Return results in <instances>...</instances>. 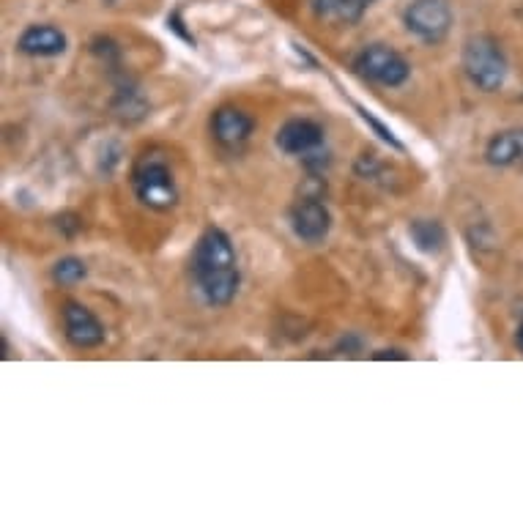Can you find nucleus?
<instances>
[{"label": "nucleus", "mask_w": 523, "mask_h": 523, "mask_svg": "<svg viewBox=\"0 0 523 523\" xmlns=\"http://www.w3.org/2000/svg\"><path fill=\"white\" fill-rule=\"evenodd\" d=\"M518 346H521L523 351V321H521V329H518Z\"/></svg>", "instance_id": "obj_17"}, {"label": "nucleus", "mask_w": 523, "mask_h": 523, "mask_svg": "<svg viewBox=\"0 0 523 523\" xmlns=\"http://www.w3.org/2000/svg\"><path fill=\"white\" fill-rule=\"evenodd\" d=\"M63 329H66V340L74 348H96L105 343L102 321L80 302L63 304Z\"/></svg>", "instance_id": "obj_7"}, {"label": "nucleus", "mask_w": 523, "mask_h": 523, "mask_svg": "<svg viewBox=\"0 0 523 523\" xmlns=\"http://www.w3.org/2000/svg\"><path fill=\"white\" fill-rule=\"evenodd\" d=\"M408 236L417 244V250L425 252V255H436V252H441V247L447 244V233L441 228V222L436 220L411 222Z\"/></svg>", "instance_id": "obj_13"}, {"label": "nucleus", "mask_w": 523, "mask_h": 523, "mask_svg": "<svg viewBox=\"0 0 523 523\" xmlns=\"http://www.w3.org/2000/svg\"><path fill=\"white\" fill-rule=\"evenodd\" d=\"M354 72L381 88H400L411 77V66L398 50L387 44H367L354 58Z\"/></svg>", "instance_id": "obj_3"}, {"label": "nucleus", "mask_w": 523, "mask_h": 523, "mask_svg": "<svg viewBox=\"0 0 523 523\" xmlns=\"http://www.w3.org/2000/svg\"><path fill=\"white\" fill-rule=\"evenodd\" d=\"M310 3H313L315 17L337 22V25H354L373 6V0H310Z\"/></svg>", "instance_id": "obj_11"}, {"label": "nucleus", "mask_w": 523, "mask_h": 523, "mask_svg": "<svg viewBox=\"0 0 523 523\" xmlns=\"http://www.w3.org/2000/svg\"><path fill=\"white\" fill-rule=\"evenodd\" d=\"M274 143L288 157H307L324 146V129L310 118H291L277 129Z\"/></svg>", "instance_id": "obj_8"}, {"label": "nucleus", "mask_w": 523, "mask_h": 523, "mask_svg": "<svg viewBox=\"0 0 523 523\" xmlns=\"http://www.w3.org/2000/svg\"><path fill=\"white\" fill-rule=\"evenodd\" d=\"M373 359H408L406 351H398V348H389V351H378V354H373Z\"/></svg>", "instance_id": "obj_16"}, {"label": "nucleus", "mask_w": 523, "mask_h": 523, "mask_svg": "<svg viewBox=\"0 0 523 523\" xmlns=\"http://www.w3.org/2000/svg\"><path fill=\"white\" fill-rule=\"evenodd\" d=\"M85 277H88V269H85V263L80 261V258H74V255L61 258V261L53 266V280L58 285H63V288H72V285L83 283Z\"/></svg>", "instance_id": "obj_14"}, {"label": "nucleus", "mask_w": 523, "mask_h": 523, "mask_svg": "<svg viewBox=\"0 0 523 523\" xmlns=\"http://www.w3.org/2000/svg\"><path fill=\"white\" fill-rule=\"evenodd\" d=\"M463 72L469 77V83L485 94L499 91L507 80V72H510L502 44L488 33L471 36L469 42L463 44Z\"/></svg>", "instance_id": "obj_2"}, {"label": "nucleus", "mask_w": 523, "mask_h": 523, "mask_svg": "<svg viewBox=\"0 0 523 523\" xmlns=\"http://www.w3.org/2000/svg\"><path fill=\"white\" fill-rule=\"evenodd\" d=\"M356 113L362 116V121H365V124H370V126H373V129H376V135L381 137L384 143H389V146H392V148H398V151H403V143H400L398 137L392 135V129H387V126L381 124L378 118H373V113H370V110H365V107L356 105Z\"/></svg>", "instance_id": "obj_15"}, {"label": "nucleus", "mask_w": 523, "mask_h": 523, "mask_svg": "<svg viewBox=\"0 0 523 523\" xmlns=\"http://www.w3.org/2000/svg\"><path fill=\"white\" fill-rule=\"evenodd\" d=\"M137 200L154 211H170L178 203V189L173 173L162 162H151L135 173Z\"/></svg>", "instance_id": "obj_5"}, {"label": "nucleus", "mask_w": 523, "mask_h": 523, "mask_svg": "<svg viewBox=\"0 0 523 523\" xmlns=\"http://www.w3.org/2000/svg\"><path fill=\"white\" fill-rule=\"evenodd\" d=\"M485 159L493 168H510L518 159H523V129H507L493 135L485 148Z\"/></svg>", "instance_id": "obj_12"}, {"label": "nucleus", "mask_w": 523, "mask_h": 523, "mask_svg": "<svg viewBox=\"0 0 523 523\" xmlns=\"http://www.w3.org/2000/svg\"><path fill=\"white\" fill-rule=\"evenodd\" d=\"M17 47H20V53L31 55V58H58L66 53L69 42L55 25H31L22 31Z\"/></svg>", "instance_id": "obj_9"}, {"label": "nucleus", "mask_w": 523, "mask_h": 523, "mask_svg": "<svg viewBox=\"0 0 523 523\" xmlns=\"http://www.w3.org/2000/svg\"><path fill=\"white\" fill-rule=\"evenodd\" d=\"M291 228L304 244H321L332 231V211L321 198H302L291 209Z\"/></svg>", "instance_id": "obj_6"}, {"label": "nucleus", "mask_w": 523, "mask_h": 523, "mask_svg": "<svg viewBox=\"0 0 523 523\" xmlns=\"http://www.w3.org/2000/svg\"><path fill=\"white\" fill-rule=\"evenodd\" d=\"M255 129V121H252L244 110L239 107H220L214 118H211V132L220 140L222 146H241L247 143Z\"/></svg>", "instance_id": "obj_10"}, {"label": "nucleus", "mask_w": 523, "mask_h": 523, "mask_svg": "<svg viewBox=\"0 0 523 523\" xmlns=\"http://www.w3.org/2000/svg\"><path fill=\"white\" fill-rule=\"evenodd\" d=\"M192 280L200 299L209 307H228L239 291V263L231 236L220 228H209L195 244Z\"/></svg>", "instance_id": "obj_1"}, {"label": "nucleus", "mask_w": 523, "mask_h": 523, "mask_svg": "<svg viewBox=\"0 0 523 523\" xmlns=\"http://www.w3.org/2000/svg\"><path fill=\"white\" fill-rule=\"evenodd\" d=\"M403 20L417 39L425 44H439L452 28V9L447 0H411Z\"/></svg>", "instance_id": "obj_4"}]
</instances>
